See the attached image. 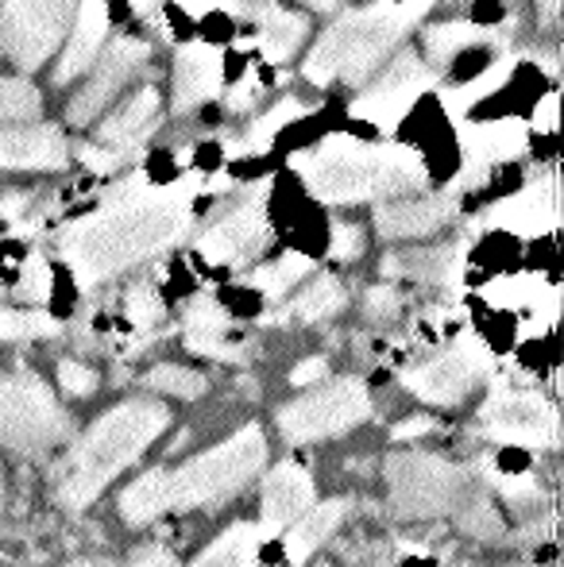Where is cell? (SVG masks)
<instances>
[{
	"instance_id": "cell-1",
	"label": "cell",
	"mask_w": 564,
	"mask_h": 567,
	"mask_svg": "<svg viewBox=\"0 0 564 567\" xmlns=\"http://www.w3.org/2000/svg\"><path fill=\"white\" fill-rule=\"evenodd\" d=\"M197 178L178 182H124L85 217L70 220L59 236V251L74 270L78 286H101L155 255L171 251L194 225Z\"/></svg>"
},
{
	"instance_id": "cell-2",
	"label": "cell",
	"mask_w": 564,
	"mask_h": 567,
	"mask_svg": "<svg viewBox=\"0 0 564 567\" xmlns=\"http://www.w3.org/2000/svg\"><path fill=\"white\" fill-rule=\"evenodd\" d=\"M267 463V436L259 425H244L209 452L178 463L151 467L121 491V517L129 525H151L174 509L217 506L252 483Z\"/></svg>"
},
{
	"instance_id": "cell-3",
	"label": "cell",
	"mask_w": 564,
	"mask_h": 567,
	"mask_svg": "<svg viewBox=\"0 0 564 567\" xmlns=\"http://www.w3.org/2000/svg\"><path fill=\"white\" fill-rule=\"evenodd\" d=\"M301 186L325 205L394 202L425 186V171L407 147L363 143L356 135H325L309 151L290 158Z\"/></svg>"
},
{
	"instance_id": "cell-4",
	"label": "cell",
	"mask_w": 564,
	"mask_h": 567,
	"mask_svg": "<svg viewBox=\"0 0 564 567\" xmlns=\"http://www.w3.org/2000/svg\"><path fill=\"white\" fill-rule=\"evenodd\" d=\"M171 425V410L155 398H129L101 413L74 441L54 478V498L62 509H85L101 498L124 467L140 460Z\"/></svg>"
},
{
	"instance_id": "cell-5",
	"label": "cell",
	"mask_w": 564,
	"mask_h": 567,
	"mask_svg": "<svg viewBox=\"0 0 564 567\" xmlns=\"http://www.w3.org/2000/svg\"><path fill=\"white\" fill-rule=\"evenodd\" d=\"M429 8H433V0H399V4L383 0V4L348 8L314 39L306 62H301V74L321 90L332 82L360 90L391 59V51Z\"/></svg>"
},
{
	"instance_id": "cell-6",
	"label": "cell",
	"mask_w": 564,
	"mask_h": 567,
	"mask_svg": "<svg viewBox=\"0 0 564 567\" xmlns=\"http://www.w3.org/2000/svg\"><path fill=\"white\" fill-rule=\"evenodd\" d=\"M74 421L35 374H0V449L43 455L70 441Z\"/></svg>"
},
{
	"instance_id": "cell-7",
	"label": "cell",
	"mask_w": 564,
	"mask_h": 567,
	"mask_svg": "<svg viewBox=\"0 0 564 567\" xmlns=\"http://www.w3.org/2000/svg\"><path fill=\"white\" fill-rule=\"evenodd\" d=\"M468 478L457 463L437 452H394L387 460V498L399 517L429 522L464 498Z\"/></svg>"
},
{
	"instance_id": "cell-8",
	"label": "cell",
	"mask_w": 564,
	"mask_h": 567,
	"mask_svg": "<svg viewBox=\"0 0 564 567\" xmlns=\"http://www.w3.org/2000/svg\"><path fill=\"white\" fill-rule=\"evenodd\" d=\"M371 417V394L360 379L317 382L309 394L294 398L279 410L275 425L290 444H314L340 436Z\"/></svg>"
},
{
	"instance_id": "cell-9",
	"label": "cell",
	"mask_w": 564,
	"mask_h": 567,
	"mask_svg": "<svg viewBox=\"0 0 564 567\" xmlns=\"http://www.w3.org/2000/svg\"><path fill=\"white\" fill-rule=\"evenodd\" d=\"M78 0H0V54L35 70L62 47Z\"/></svg>"
},
{
	"instance_id": "cell-10",
	"label": "cell",
	"mask_w": 564,
	"mask_h": 567,
	"mask_svg": "<svg viewBox=\"0 0 564 567\" xmlns=\"http://www.w3.org/2000/svg\"><path fill=\"white\" fill-rule=\"evenodd\" d=\"M267 186L248 189L240 202H233L225 213L209 220L197 236V255L209 267H248L271 239V220H267Z\"/></svg>"
},
{
	"instance_id": "cell-11",
	"label": "cell",
	"mask_w": 564,
	"mask_h": 567,
	"mask_svg": "<svg viewBox=\"0 0 564 567\" xmlns=\"http://www.w3.org/2000/svg\"><path fill=\"white\" fill-rule=\"evenodd\" d=\"M437 82V74L418 59L414 51H402L394 59H387L376 74L368 78V85H360V97L348 105V113L371 120L379 132H394L407 116V109L422 97V90Z\"/></svg>"
},
{
	"instance_id": "cell-12",
	"label": "cell",
	"mask_w": 564,
	"mask_h": 567,
	"mask_svg": "<svg viewBox=\"0 0 564 567\" xmlns=\"http://www.w3.org/2000/svg\"><path fill=\"white\" fill-rule=\"evenodd\" d=\"M491 367H495L491 351L475 337H464L452 343L449 351H441V355L418 363L414 371H407L402 386L429 405H460L483 379H488Z\"/></svg>"
},
{
	"instance_id": "cell-13",
	"label": "cell",
	"mask_w": 564,
	"mask_h": 567,
	"mask_svg": "<svg viewBox=\"0 0 564 567\" xmlns=\"http://www.w3.org/2000/svg\"><path fill=\"white\" fill-rule=\"evenodd\" d=\"M151 59V47L140 35H116L105 43V51L98 54V62L90 66L82 90L70 97L66 120L74 127L93 124L98 116H105L113 109V101L124 93V85L136 78V70Z\"/></svg>"
},
{
	"instance_id": "cell-14",
	"label": "cell",
	"mask_w": 564,
	"mask_h": 567,
	"mask_svg": "<svg viewBox=\"0 0 564 567\" xmlns=\"http://www.w3.org/2000/svg\"><path fill=\"white\" fill-rule=\"evenodd\" d=\"M480 421L495 441L530 444V449H553L557 444V410L534 390L503 386L483 402Z\"/></svg>"
},
{
	"instance_id": "cell-15",
	"label": "cell",
	"mask_w": 564,
	"mask_h": 567,
	"mask_svg": "<svg viewBox=\"0 0 564 567\" xmlns=\"http://www.w3.org/2000/svg\"><path fill=\"white\" fill-rule=\"evenodd\" d=\"M225 54L213 43H186L174 54V74H171V113L186 116L205 109L225 93Z\"/></svg>"
},
{
	"instance_id": "cell-16",
	"label": "cell",
	"mask_w": 564,
	"mask_h": 567,
	"mask_svg": "<svg viewBox=\"0 0 564 567\" xmlns=\"http://www.w3.org/2000/svg\"><path fill=\"white\" fill-rule=\"evenodd\" d=\"M158 124H163V93H158V85H140L132 97H121V105L109 109L105 120L93 127V140H98V147L121 151L132 158L140 143L155 135Z\"/></svg>"
},
{
	"instance_id": "cell-17",
	"label": "cell",
	"mask_w": 564,
	"mask_h": 567,
	"mask_svg": "<svg viewBox=\"0 0 564 567\" xmlns=\"http://www.w3.org/2000/svg\"><path fill=\"white\" fill-rule=\"evenodd\" d=\"M460 213L457 194H418L394 197L376 205V228L383 239H425L444 225H452Z\"/></svg>"
},
{
	"instance_id": "cell-18",
	"label": "cell",
	"mask_w": 564,
	"mask_h": 567,
	"mask_svg": "<svg viewBox=\"0 0 564 567\" xmlns=\"http://www.w3.org/2000/svg\"><path fill=\"white\" fill-rule=\"evenodd\" d=\"M70 163V143L62 127L28 124V127H0V171L8 174H39L62 171Z\"/></svg>"
},
{
	"instance_id": "cell-19",
	"label": "cell",
	"mask_w": 564,
	"mask_h": 567,
	"mask_svg": "<svg viewBox=\"0 0 564 567\" xmlns=\"http://www.w3.org/2000/svg\"><path fill=\"white\" fill-rule=\"evenodd\" d=\"M109 35V4L105 0H78L74 23H70V39L62 43L59 66H54V82L66 85L74 78L90 74L98 54L105 51Z\"/></svg>"
},
{
	"instance_id": "cell-20",
	"label": "cell",
	"mask_w": 564,
	"mask_h": 567,
	"mask_svg": "<svg viewBox=\"0 0 564 567\" xmlns=\"http://www.w3.org/2000/svg\"><path fill=\"white\" fill-rule=\"evenodd\" d=\"M309 506H314V478L301 463H279L275 471H267L264 494H259L264 529H286Z\"/></svg>"
},
{
	"instance_id": "cell-21",
	"label": "cell",
	"mask_w": 564,
	"mask_h": 567,
	"mask_svg": "<svg viewBox=\"0 0 564 567\" xmlns=\"http://www.w3.org/2000/svg\"><path fill=\"white\" fill-rule=\"evenodd\" d=\"M252 20H256V31H252V47L264 54L267 62H286L298 54V47L306 43L309 35V20L298 12H286L275 0H256L252 4Z\"/></svg>"
},
{
	"instance_id": "cell-22",
	"label": "cell",
	"mask_w": 564,
	"mask_h": 567,
	"mask_svg": "<svg viewBox=\"0 0 564 567\" xmlns=\"http://www.w3.org/2000/svg\"><path fill=\"white\" fill-rule=\"evenodd\" d=\"M186 348L194 355L228 359V363L244 359L240 343H228V309L217 298H194L186 306Z\"/></svg>"
},
{
	"instance_id": "cell-23",
	"label": "cell",
	"mask_w": 564,
	"mask_h": 567,
	"mask_svg": "<svg viewBox=\"0 0 564 567\" xmlns=\"http://www.w3.org/2000/svg\"><path fill=\"white\" fill-rule=\"evenodd\" d=\"M345 514H348V502L332 498V502H317V506H309L298 522H290V529H286V537H283L286 564L290 567L306 564L309 556L337 533V525L345 522Z\"/></svg>"
},
{
	"instance_id": "cell-24",
	"label": "cell",
	"mask_w": 564,
	"mask_h": 567,
	"mask_svg": "<svg viewBox=\"0 0 564 567\" xmlns=\"http://www.w3.org/2000/svg\"><path fill=\"white\" fill-rule=\"evenodd\" d=\"M491 43V31L483 23H468V20H444L425 28V66L437 74V66H449L457 62L464 51L472 47H488Z\"/></svg>"
},
{
	"instance_id": "cell-25",
	"label": "cell",
	"mask_w": 564,
	"mask_h": 567,
	"mask_svg": "<svg viewBox=\"0 0 564 567\" xmlns=\"http://www.w3.org/2000/svg\"><path fill=\"white\" fill-rule=\"evenodd\" d=\"M348 301L345 286H340V278L332 275H317L309 286H301L298 293H294V301L283 309V317L290 313L294 321L301 324H314V321H329L332 313H340Z\"/></svg>"
},
{
	"instance_id": "cell-26",
	"label": "cell",
	"mask_w": 564,
	"mask_h": 567,
	"mask_svg": "<svg viewBox=\"0 0 564 567\" xmlns=\"http://www.w3.org/2000/svg\"><path fill=\"white\" fill-rule=\"evenodd\" d=\"M314 270V259L309 255H301V251H286L279 255L275 262H267V267H256L248 275V286L252 290H259L264 298H271V301H279L286 298V293L294 290V286L301 282V278Z\"/></svg>"
},
{
	"instance_id": "cell-27",
	"label": "cell",
	"mask_w": 564,
	"mask_h": 567,
	"mask_svg": "<svg viewBox=\"0 0 564 567\" xmlns=\"http://www.w3.org/2000/svg\"><path fill=\"white\" fill-rule=\"evenodd\" d=\"M256 564H259L256 529H252V525H233V529L221 533L189 567H256Z\"/></svg>"
},
{
	"instance_id": "cell-28",
	"label": "cell",
	"mask_w": 564,
	"mask_h": 567,
	"mask_svg": "<svg viewBox=\"0 0 564 567\" xmlns=\"http://www.w3.org/2000/svg\"><path fill=\"white\" fill-rule=\"evenodd\" d=\"M43 116V93L28 78H0V127H28Z\"/></svg>"
},
{
	"instance_id": "cell-29",
	"label": "cell",
	"mask_w": 564,
	"mask_h": 567,
	"mask_svg": "<svg viewBox=\"0 0 564 567\" xmlns=\"http://www.w3.org/2000/svg\"><path fill=\"white\" fill-rule=\"evenodd\" d=\"M143 382H147V390H158V394L182 398V402H194V398H202L205 390H209L205 374L189 371V367H178V363H158V367H151V371L143 374Z\"/></svg>"
},
{
	"instance_id": "cell-30",
	"label": "cell",
	"mask_w": 564,
	"mask_h": 567,
	"mask_svg": "<svg viewBox=\"0 0 564 567\" xmlns=\"http://www.w3.org/2000/svg\"><path fill=\"white\" fill-rule=\"evenodd\" d=\"M62 324L43 309H0V340H51Z\"/></svg>"
},
{
	"instance_id": "cell-31",
	"label": "cell",
	"mask_w": 564,
	"mask_h": 567,
	"mask_svg": "<svg viewBox=\"0 0 564 567\" xmlns=\"http://www.w3.org/2000/svg\"><path fill=\"white\" fill-rule=\"evenodd\" d=\"M124 317L132 321V329H151L166 317V306L158 298V290L151 282H136L124 293Z\"/></svg>"
},
{
	"instance_id": "cell-32",
	"label": "cell",
	"mask_w": 564,
	"mask_h": 567,
	"mask_svg": "<svg viewBox=\"0 0 564 567\" xmlns=\"http://www.w3.org/2000/svg\"><path fill=\"white\" fill-rule=\"evenodd\" d=\"M363 247H368V239H363V228L352 225V220H337L332 225V236H329V255L340 262H356L363 255Z\"/></svg>"
},
{
	"instance_id": "cell-33",
	"label": "cell",
	"mask_w": 564,
	"mask_h": 567,
	"mask_svg": "<svg viewBox=\"0 0 564 567\" xmlns=\"http://www.w3.org/2000/svg\"><path fill=\"white\" fill-rule=\"evenodd\" d=\"M98 371L85 363H78V359H62L59 363V386L66 390L70 398H90L93 390H98Z\"/></svg>"
},
{
	"instance_id": "cell-34",
	"label": "cell",
	"mask_w": 564,
	"mask_h": 567,
	"mask_svg": "<svg viewBox=\"0 0 564 567\" xmlns=\"http://www.w3.org/2000/svg\"><path fill=\"white\" fill-rule=\"evenodd\" d=\"M468 502V509H464V529H472L475 537H495L499 533V514H495V506H491L488 498H464Z\"/></svg>"
},
{
	"instance_id": "cell-35",
	"label": "cell",
	"mask_w": 564,
	"mask_h": 567,
	"mask_svg": "<svg viewBox=\"0 0 564 567\" xmlns=\"http://www.w3.org/2000/svg\"><path fill=\"white\" fill-rule=\"evenodd\" d=\"M399 309H402V298L394 286H371L368 298H363V313H368L371 321H391Z\"/></svg>"
},
{
	"instance_id": "cell-36",
	"label": "cell",
	"mask_w": 564,
	"mask_h": 567,
	"mask_svg": "<svg viewBox=\"0 0 564 567\" xmlns=\"http://www.w3.org/2000/svg\"><path fill=\"white\" fill-rule=\"evenodd\" d=\"M47 286H51V275H47V262L43 259H31L28 270H23V282H20V293L28 301H43L47 298Z\"/></svg>"
},
{
	"instance_id": "cell-37",
	"label": "cell",
	"mask_w": 564,
	"mask_h": 567,
	"mask_svg": "<svg viewBox=\"0 0 564 567\" xmlns=\"http://www.w3.org/2000/svg\"><path fill=\"white\" fill-rule=\"evenodd\" d=\"M325 374H329V359H325V355H309V359H301V363L290 371V382H294V386H317Z\"/></svg>"
},
{
	"instance_id": "cell-38",
	"label": "cell",
	"mask_w": 564,
	"mask_h": 567,
	"mask_svg": "<svg viewBox=\"0 0 564 567\" xmlns=\"http://www.w3.org/2000/svg\"><path fill=\"white\" fill-rule=\"evenodd\" d=\"M132 567H178V560H174L163 545H147V548H140V553L132 556Z\"/></svg>"
},
{
	"instance_id": "cell-39",
	"label": "cell",
	"mask_w": 564,
	"mask_h": 567,
	"mask_svg": "<svg viewBox=\"0 0 564 567\" xmlns=\"http://www.w3.org/2000/svg\"><path fill=\"white\" fill-rule=\"evenodd\" d=\"M433 429V421L429 417H410V421H402V425H394V441H414V436H422Z\"/></svg>"
},
{
	"instance_id": "cell-40",
	"label": "cell",
	"mask_w": 564,
	"mask_h": 567,
	"mask_svg": "<svg viewBox=\"0 0 564 567\" xmlns=\"http://www.w3.org/2000/svg\"><path fill=\"white\" fill-rule=\"evenodd\" d=\"M301 4H309V8H317V12H329V8H337V4H345V0H301Z\"/></svg>"
},
{
	"instance_id": "cell-41",
	"label": "cell",
	"mask_w": 564,
	"mask_h": 567,
	"mask_svg": "<svg viewBox=\"0 0 564 567\" xmlns=\"http://www.w3.org/2000/svg\"><path fill=\"white\" fill-rule=\"evenodd\" d=\"M4 491H8V486H4V467H0V509H4Z\"/></svg>"
},
{
	"instance_id": "cell-42",
	"label": "cell",
	"mask_w": 564,
	"mask_h": 567,
	"mask_svg": "<svg viewBox=\"0 0 564 567\" xmlns=\"http://www.w3.org/2000/svg\"><path fill=\"white\" fill-rule=\"evenodd\" d=\"M66 567H98V564H90V560H74V564H66Z\"/></svg>"
}]
</instances>
